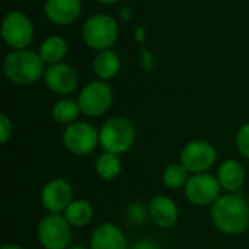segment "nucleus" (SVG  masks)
I'll return each mask as SVG.
<instances>
[{
	"label": "nucleus",
	"instance_id": "obj_15",
	"mask_svg": "<svg viewBox=\"0 0 249 249\" xmlns=\"http://www.w3.org/2000/svg\"><path fill=\"white\" fill-rule=\"evenodd\" d=\"M82 10L80 0H47L44 12L47 18L57 25L73 23Z\"/></svg>",
	"mask_w": 249,
	"mask_h": 249
},
{
	"label": "nucleus",
	"instance_id": "obj_1",
	"mask_svg": "<svg viewBox=\"0 0 249 249\" xmlns=\"http://www.w3.org/2000/svg\"><path fill=\"white\" fill-rule=\"evenodd\" d=\"M214 226L226 235L244 233L249 226L248 203L238 194L220 196L210 212Z\"/></svg>",
	"mask_w": 249,
	"mask_h": 249
},
{
	"label": "nucleus",
	"instance_id": "obj_18",
	"mask_svg": "<svg viewBox=\"0 0 249 249\" xmlns=\"http://www.w3.org/2000/svg\"><path fill=\"white\" fill-rule=\"evenodd\" d=\"M92 67H93L95 74L99 79L108 80V79H112L118 73V70H120V58L114 51L105 50V51H101L95 57Z\"/></svg>",
	"mask_w": 249,
	"mask_h": 249
},
{
	"label": "nucleus",
	"instance_id": "obj_14",
	"mask_svg": "<svg viewBox=\"0 0 249 249\" xmlns=\"http://www.w3.org/2000/svg\"><path fill=\"white\" fill-rule=\"evenodd\" d=\"M89 249H128V244L124 232L118 226L102 223L93 231Z\"/></svg>",
	"mask_w": 249,
	"mask_h": 249
},
{
	"label": "nucleus",
	"instance_id": "obj_23",
	"mask_svg": "<svg viewBox=\"0 0 249 249\" xmlns=\"http://www.w3.org/2000/svg\"><path fill=\"white\" fill-rule=\"evenodd\" d=\"M128 220L134 225L143 223L146 220V217L149 216V209L146 210V207L142 204V201H134L130 207H128Z\"/></svg>",
	"mask_w": 249,
	"mask_h": 249
},
{
	"label": "nucleus",
	"instance_id": "obj_10",
	"mask_svg": "<svg viewBox=\"0 0 249 249\" xmlns=\"http://www.w3.org/2000/svg\"><path fill=\"white\" fill-rule=\"evenodd\" d=\"M1 36L9 47L25 50L34 38V26L23 13L10 12L3 19Z\"/></svg>",
	"mask_w": 249,
	"mask_h": 249
},
{
	"label": "nucleus",
	"instance_id": "obj_17",
	"mask_svg": "<svg viewBox=\"0 0 249 249\" xmlns=\"http://www.w3.org/2000/svg\"><path fill=\"white\" fill-rule=\"evenodd\" d=\"M63 216L73 228H83L93 219V207L88 200H73Z\"/></svg>",
	"mask_w": 249,
	"mask_h": 249
},
{
	"label": "nucleus",
	"instance_id": "obj_19",
	"mask_svg": "<svg viewBox=\"0 0 249 249\" xmlns=\"http://www.w3.org/2000/svg\"><path fill=\"white\" fill-rule=\"evenodd\" d=\"M66 54H67V42L60 36H50L39 47V55L44 60V63L48 64L61 63Z\"/></svg>",
	"mask_w": 249,
	"mask_h": 249
},
{
	"label": "nucleus",
	"instance_id": "obj_21",
	"mask_svg": "<svg viewBox=\"0 0 249 249\" xmlns=\"http://www.w3.org/2000/svg\"><path fill=\"white\" fill-rule=\"evenodd\" d=\"M79 112H82L79 102H74L71 99H61V101L55 102V105L53 107L51 115L55 123L69 125L71 123H74Z\"/></svg>",
	"mask_w": 249,
	"mask_h": 249
},
{
	"label": "nucleus",
	"instance_id": "obj_25",
	"mask_svg": "<svg viewBox=\"0 0 249 249\" xmlns=\"http://www.w3.org/2000/svg\"><path fill=\"white\" fill-rule=\"evenodd\" d=\"M13 134V124L9 120L7 115L1 114L0 115V142L1 144H6L9 142V139Z\"/></svg>",
	"mask_w": 249,
	"mask_h": 249
},
{
	"label": "nucleus",
	"instance_id": "obj_22",
	"mask_svg": "<svg viewBox=\"0 0 249 249\" xmlns=\"http://www.w3.org/2000/svg\"><path fill=\"white\" fill-rule=\"evenodd\" d=\"M190 178V172L187 171V168L179 162V163H171L169 166H166V169L163 171V184L168 188L172 190H178L181 187H185L187 181Z\"/></svg>",
	"mask_w": 249,
	"mask_h": 249
},
{
	"label": "nucleus",
	"instance_id": "obj_5",
	"mask_svg": "<svg viewBox=\"0 0 249 249\" xmlns=\"http://www.w3.org/2000/svg\"><path fill=\"white\" fill-rule=\"evenodd\" d=\"M71 225L61 214H47L38 225V241L45 249H69Z\"/></svg>",
	"mask_w": 249,
	"mask_h": 249
},
{
	"label": "nucleus",
	"instance_id": "obj_7",
	"mask_svg": "<svg viewBox=\"0 0 249 249\" xmlns=\"http://www.w3.org/2000/svg\"><path fill=\"white\" fill-rule=\"evenodd\" d=\"M220 190L222 187L217 177H213L207 172L193 174L184 187L187 200L198 207L213 206L220 197Z\"/></svg>",
	"mask_w": 249,
	"mask_h": 249
},
{
	"label": "nucleus",
	"instance_id": "obj_20",
	"mask_svg": "<svg viewBox=\"0 0 249 249\" xmlns=\"http://www.w3.org/2000/svg\"><path fill=\"white\" fill-rule=\"evenodd\" d=\"M121 159L118 155L114 153H108L104 152L95 162V169L96 174L102 178V179H114L121 174Z\"/></svg>",
	"mask_w": 249,
	"mask_h": 249
},
{
	"label": "nucleus",
	"instance_id": "obj_8",
	"mask_svg": "<svg viewBox=\"0 0 249 249\" xmlns=\"http://www.w3.org/2000/svg\"><path fill=\"white\" fill-rule=\"evenodd\" d=\"M216 147L207 140H193L181 150V163L190 174L207 172L216 162Z\"/></svg>",
	"mask_w": 249,
	"mask_h": 249
},
{
	"label": "nucleus",
	"instance_id": "obj_6",
	"mask_svg": "<svg viewBox=\"0 0 249 249\" xmlns=\"http://www.w3.org/2000/svg\"><path fill=\"white\" fill-rule=\"evenodd\" d=\"M63 144L70 153L86 156L98 147L99 131L89 123L74 121L63 131Z\"/></svg>",
	"mask_w": 249,
	"mask_h": 249
},
{
	"label": "nucleus",
	"instance_id": "obj_12",
	"mask_svg": "<svg viewBox=\"0 0 249 249\" xmlns=\"http://www.w3.org/2000/svg\"><path fill=\"white\" fill-rule=\"evenodd\" d=\"M45 85L54 92L60 95L71 93L77 88V74L73 67L66 63L51 64L44 74Z\"/></svg>",
	"mask_w": 249,
	"mask_h": 249
},
{
	"label": "nucleus",
	"instance_id": "obj_28",
	"mask_svg": "<svg viewBox=\"0 0 249 249\" xmlns=\"http://www.w3.org/2000/svg\"><path fill=\"white\" fill-rule=\"evenodd\" d=\"M98 3H102V4H112V3H115V1H118V0H96Z\"/></svg>",
	"mask_w": 249,
	"mask_h": 249
},
{
	"label": "nucleus",
	"instance_id": "obj_9",
	"mask_svg": "<svg viewBox=\"0 0 249 249\" xmlns=\"http://www.w3.org/2000/svg\"><path fill=\"white\" fill-rule=\"evenodd\" d=\"M77 102L85 115L99 117L109 109L112 104V90L105 82H90L82 89Z\"/></svg>",
	"mask_w": 249,
	"mask_h": 249
},
{
	"label": "nucleus",
	"instance_id": "obj_24",
	"mask_svg": "<svg viewBox=\"0 0 249 249\" xmlns=\"http://www.w3.org/2000/svg\"><path fill=\"white\" fill-rule=\"evenodd\" d=\"M236 147L239 153L249 159V123L244 124L236 133Z\"/></svg>",
	"mask_w": 249,
	"mask_h": 249
},
{
	"label": "nucleus",
	"instance_id": "obj_4",
	"mask_svg": "<svg viewBox=\"0 0 249 249\" xmlns=\"http://www.w3.org/2000/svg\"><path fill=\"white\" fill-rule=\"evenodd\" d=\"M82 36L90 48L105 51L117 41L118 25L115 19L108 15H95L85 22Z\"/></svg>",
	"mask_w": 249,
	"mask_h": 249
},
{
	"label": "nucleus",
	"instance_id": "obj_29",
	"mask_svg": "<svg viewBox=\"0 0 249 249\" xmlns=\"http://www.w3.org/2000/svg\"><path fill=\"white\" fill-rule=\"evenodd\" d=\"M69 249H88V248H85V247H80V245H76V247H71V248H69Z\"/></svg>",
	"mask_w": 249,
	"mask_h": 249
},
{
	"label": "nucleus",
	"instance_id": "obj_13",
	"mask_svg": "<svg viewBox=\"0 0 249 249\" xmlns=\"http://www.w3.org/2000/svg\"><path fill=\"white\" fill-rule=\"evenodd\" d=\"M149 217L160 229H171L177 225L179 209L168 196H156L149 203Z\"/></svg>",
	"mask_w": 249,
	"mask_h": 249
},
{
	"label": "nucleus",
	"instance_id": "obj_16",
	"mask_svg": "<svg viewBox=\"0 0 249 249\" xmlns=\"http://www.w3.org/2000/svg\"><path fill=\"white\" fill-rule=\"evenodd\" d=\"M217 179L220 182V187L225 191L235 194L236 191H239L244 187V184L247 181V171L239 160L228 159L219 166Z\"/></svg>",
	"mask_w": 249,
	"mask_h": 249
},
{
	"label": "nucleus",
	"instance_id": "obj_2",
	"mask_svg": "<svg viewBox=\"0 0 249 249\" xmlns=\"http://www.w3.org/2000/svg\"><path fill=\"white\" fill-rule=\"evenodd\" d=\"M44 60L39 54L29 50H15L9 53L3 61L6 77L20 86L35 83L45 74Z\"/></svg>",
	"mask_w": 249,
	"mask_h": 249
},
{
	"label": "nucleus",
	"instance_id": "obj_3",
	"mask_svg": "<svg viewBox=\"0 0 249 249\" xmlns=\"http://www.w3.org/2000/svg\"><path fill=\"white\" fill-rule=\"evenodd\" d=\"M136 142V130L130 120L114 117L105 121L99 130V146L104 152L123 155L128 152Z\"/></svg>",
	"mask_w": 249,
	"mask_h": 249
},
{
	"label": "nucleus",
	"instance_id": "obj_26",
	"mask_svg": "<svg viewBox=\"0 0 249 249\" xmlns=\"http://www.w3.org/2000/svg\"><path fill=\"white\" fill-rule=\"evenodd\" d=\"M131 249H160L159 245L155 242V241H150V239H140L137 241Z\"/></svg>",
	"mask_w": 249,
	"mask_h": 249
},
{
	"label": "nucleus",
	"instance_id": "obj_27",
	"mask_svg": "<svg viewBox=\"0 0 249 249\" xmlns=\"http://www.w3.org/2000/svg\"><path fill=\"white\" fill-rule=\"evenodd\" d=\"M1 249H23V248H20V247H18V245H13V244H7V245H3Z\"/></svg>",
	"mask_w": 249,
	"mask_h": 249
},
{
	"label": "nucleus",
	"instance_id": "obj_11",
	"mask_svg": "<svg viewBox=\"0 0 249 249\" xmlns=\"http://www.w3.org/2000/svg\"><path fill=\"white\" fill-rule=\"evenodd\" d=\"M73 201V187L69 181L63 178H54L48 181L41 190V203L42 207L53 213L60 214L70 206Z\"/></svg>",
	"mask_w": 249,
	"mask_h": 249
}]
</instances>
